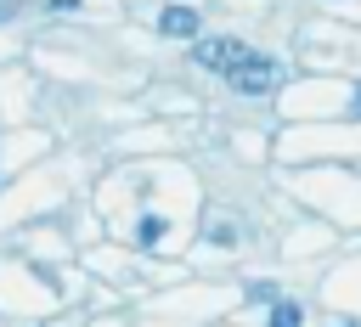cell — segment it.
Listing matches in <instances>:
<instances>
[{"label": "cell", "mask_w": 361, "mask_h": 327, "mask_svg": "<svg viewBox=\"0 0 361 327\" xmlns=\"http://www.w3.org/2000/svg\"><path fill=\"white\" fill-rule=\"evenodd\" d=\"M158 28H164L169 39H192L203 23H197V11H192V6H164V11H158Z\"/></svg>", "instance_id": "3"}, {"label": "cell", "mask_w": 361, "mask_h": 327, "mask_svg": "<svg viewBox=\"0 0 361 327\" xmlns=\"http://www.w3.org/2000/svg\"><path fill=\"white\" fill-rule=\"evenodd\" d=\"M51 6H56V11H73V6H79V0H51Z\"/></svg>", "instance_id": "6"}, {"label": "cell", "mask_w": 361, "mask_h": 327, "mask_svg": "<svg viewBox=\"0 0 361 327\" xmlns=\"http://www.w3.org/2000/svg\"><path fill=\"white\" fill-rule=\"evenodd\" d=\"M226 79H231V90H243V96H265V90L282 79V68H276L271 56H248V62H243V68H231Z\"/></svg>", "instance_id": "1"}, {"label": "cell", "mask_w": 361, "mask_h": 327, "mask_svg": "<svg viewBox=\"0 0 361 327\" xmlns=\"http://www.w3.org/2000/svg\"><path fill=\"white\" fill-rule=\"evenodd\" d=\"M355 113H361V90H355Z\"/></svg>", "instance_id": "7"}, {"label": "cell", "mask_w": 361, "mask_h": 327, "mask_svg": "<svg viewBox=\"0 0 361 327\" xmlns=\"http://www.w3.org/2000/svg\"><path fill=\"white\" fill-rule=\"evenodd\" d=\"M254 51L243 45V39H197V62L203 68H214V73H231V68H243Z\"/></svg>", "instance_id": "2"}, {"label": "cell", "mask_w": 361, "mask_h": 327, "mask_svg": "<svg viewBox=\"0 0 361 327\" xmlns=\"http://www.w3.org/2000/svg\"><path fill=\"white\" fill-rule=\"evenodd\" d=\"M135 237H141V242L152 248V242L164 237V220H158V214H141V226H135Z\"/></svg>", "instance_id": "5"}, {"label": "cell", "mask_w": 361, "mask_h": 327, "mask_svg": "<svg viewBox=\"0 0 361 327\" xmlns=\"http://www.w3.org/2000/svg\"><path fill=\"white\" fill-rule=\"evenodd\" d=\"M271 327H305V310H299L293 299H276V304H271Z\"/></svg>", "instance_id": "4"}]
</instances>
